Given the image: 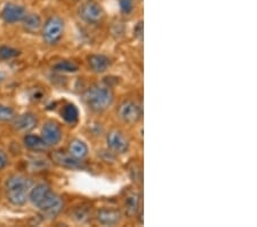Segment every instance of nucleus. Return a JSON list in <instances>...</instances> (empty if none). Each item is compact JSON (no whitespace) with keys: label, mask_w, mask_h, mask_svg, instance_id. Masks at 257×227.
<instances>
[{"label":"nucleus","mask_w":257,"mask_h":227,"mask_svg":"<svg viewBox=\"0 0 257 227\" xmlns=\"http://www.w3.org/2000/svg\"><path fill=\"white\" fill-rule=\"evenodd\" d=\"M41 138L48 146H55L59 143L62 139V130L59 124L53 121L45 123L41 130Z\"/></svg>","instance_id":"10"},{"label":"nucleus","mask_w":257,"mask_h":227,"mask_svg":"<svg viewBox=\"0 0 257 227\" xmlns=\"http://www.w3.org/2000/svg\"><path fill=\"white\" fill-rule=\"evenodd\" d=\"M8 164V158L7 155L5 154V152H3L0 149V171L4 170L7 167Z\"/></svg>","instance_id":"26"},{"label":"nucleus","mask_w":257,"mask_h":227,"mask_svg":"<svg viewBox=\"0 0 257 227\" xmlns=\"http://www.w3.org/2000/svg\"><path fill=\"white\" fill-rule=\"evenodd\" d=\"M29 199L45 216L54 218L63 209V200L47 184H38L30 189Z\"/></svg>","instance_id":"1"},{"label":"nucleus","mask_w":257,"mask_h":227,"mask_svg":"<svg viewBox=\"0 0 257 227\" xmlns=\"http://www.w3.org/2000/svg\"><path fill=\"white\" fill-rule=\"evenodd\" d=\"M26 147L33 152H45L48 149V144L45 140L36 134H27L23 139Z\"/></svg>","instance_id":"14"},{"label":"nucleus","mask_w":257,"mask_h":227,"mask_svg":"<svg viewBox=\"0 0 257 227\" xmlns=\"http://www.w3.org/2000/svg\"><path fill=\"white\" fill-rule=\"evenodd\" d=\"M51 159L55 164L65 169H81L82 162L64 150H54L51 154Z\"/></svg>","instance_id":"9"},{"label":"nucleus","mask_w":257,"mask_h":227,"mask_svg":"<svg viewBox=\"0 0 257 227\" xmlns=\"http://www.w3.org/2000/svg\"><path fill=\"white\" fill-rule=\"evenodd\" d=\"M130 173L133 180L136 181V183L142 184V178H143V173H142V168L139 167L138 164L133 165V167L130 169Z\"/></svg>","instance_id":"23"},{"label":"nucleus","mask_w":257,"mask_h":227,"mask_svg":"<svg viewBox=\"0 0 257 227\" xmlns=\"http://www.w3.org/2000/svg\"><path fill=\"white\" fill-rule=\"evenodd\" d=\"M96 219L101 225L114 226L118 225L122 219V213L118 209L103 208L99 209L96 213Z\"/></svg>","instance_id":"11"},{"label":"nucleus","mask_w":257,"mask_h":227,"mask_svg":"<svg viewBox=\"0 0 257 227\" xmlns=\"http://www.w3.org/2000/svg\"><path fill=\"white\" fill-rule=\"evenodd\" d=\"M86 105L94 111H104L112 105L114 94L107 86H93L84 94Z\"/></svg>","instance_id":"3"},{"label":"nucleus","mask_w":257,"mask_h":227,"mask_svg":"<svg viewBox=\"0 0 257 227\" xmlns=\"http://www.w3.org/2000/svg\"><path fill=\"white\" fill-rule=\"evenodd\" d=\"M107 147L115 154H125L130 149V140L121 130L114 129L107 133Z\"/></svg>","instance_id":"7"},{"label":"nucleus","mask_w":257,"mask_h":227,"mask_svg":"<svg viewBox=\"0 0 257 227\" xmlns=\"http://www.w3.org/2000/svg\"><path fill=\"white\" fill-rule=\"evenodd\" d=\"M89 218V212L86 208H77L73 211V219L79 222H84Z\"/></svg>","instance_id":"22"},{"label":"nucleus","mask_w":257,"mask_h":227,"mask_svg":"<svg viewBox=\"0 0 257 227\" xmlns=\"http://www.w3.org/2000/svg\"><path fill=\"white\" fill-rule=\"evenodd\" d=\"M70 154L78 160L85 159L88 155V146L79 139H73L69 143V150Z\"/></svg>","instance_id":"15"},{"label":"nucleus","mask_w":257,"mask_h":227,"mask_svg":"<svg viewBox=\"0 0 257 227\" xmlns=\"http://www.w3.org/2000/svg\"><path fill=\"white\" fill-rule=\"evenodd\" d=\"M64 34V21L60 16H51L43 26V38L48 45H55Z\"/></svg>","instance_id":"4"},{"label":"nucleus","mask_w":257,"mask_h":227,"mask_svg":"<svg viewBox=\"0 0 257 227\" xmlns=\"http://www.w3.org/2000/svg\"><path fill=\"white\" fill-rule=\"evenodd\" d=\"M78 14L86 23L96 24L104 18V10L96 0H85L78 10Z\"/></svg>","instance_id":"5"},{"label":"nucleus","mask_w":257,"mask_h":227,"mask_svg":"<svg viewBox=\"0 0 257 227\" xmlns=\"http://www.w3.org/2000/svg\"><path fill=\"white\" fill-rule=\"evenodd\" d=\"M22 22L24 29L29 32H37L43 26L41 19L38 14H27Z\"/></svg>","instance_id":"18"},{"label":"nucleus","mask_w":257,"mask_h":227,"mask_svg":"<svg viewBox=\"0 0 257 227\" xmlns=\"http://www.w3.org/2000/svg\"><path fill=\"white\" fill-rule=\"evenodd\" d=\"M15 116L16 115H15L13 109L10 108V107L0 105V121L2 122L13 121Z\"/></svg>","instance_id":"21"},{"label":"nucleus","mask_w":257,"mask_h":227,"mask_svg":"<svg viewBox=\"0 0 257 227\" xmlns=\"http://www.w3.org/2000/svg\"><path fill=\"white\" fill-rule=\"evenodd\" d=\"M120 11L123 14H131L134 10V0H119Z\"/></svg>","instance_id":"24"},{"label":"nucleus","mask_w":257,"mask_h":227,"mask_svg":"<svg viewBox=\"0 0 257 227\" xmlns=\"http://www.w3.org/2000/svg\"><path fill=\"white\" fill-rule=\"evenodd\" d=\"M126 211L130 216L138 214L139 209L141 208V194L139 192H130L125 199Z\"/></svg>","instance_id":"16"},{"label":"nucleus","mask_w":257,"mask_h":227,"mask_svg":"<svg viewBox=\"0 0 257 227\" xmlns=\"http://www.w3.org/2000/svg\"><path fill=\"white\" fill-rule=\"evenodd\" d=\"M61 115L62 118H63L66 123L70 124V125H74V124L78 122V119H79V110H78V108L73 105V103H68V105H65L63 108H62Z\"/></svg>","instance_id":"17"},{"label":"nucleus","mask_w":257,"mask_h":227,"mask_svg":"<svg viewBox=\"0 0 257 227\" xmlns=\"http://www.w3.org/2000/svg\"><path fill=\"white\" fill-rule=\"evenodd\" d=\"M13 126L15 130H18L20 132H29L35 129L38 124V119H37L36 115H33L31 113H26L20 115V116L13 119Z\"/></svg>","instance_id":"12"},{"label":"nucleus","mask_w":257,"mask_h":227,"mask_svg":"<svg viewBox=\"0 0 257 227\" xmlns=\"http://www.w3.org/2000/svg\"><path fill=\"white\" fill-rule=\"evenodd\" d=\"M32 180L22 175L11 176L6 181L7 199L14 205H23L29 200Z\"/></svg>","instance_id":"2"},{"label":"nucleus","mask_w":257,"mask_h":227,"mask_svg":"<svg viewBox=\"0 0 257 227\" xmlns=\"http://www.w3.org/2000/svg\"><path fill=\"white\" fill-rule=\"evenodd\" d=\"M142 108L134 101H123L119 106L118 116L123 123L135 124L142 118Z\"/></svg>","instance_id":"6"},{"label":"nucleus","mask_w":257,"mask_h":227,"mask_svg":"<svg viewBox=\"0 0 257 227\" xmlns=\"http://www.w3.org/2000/svg\"><path fill=\"white\" fill-rule=\"evenodd\" d=\"M88 64L94 72L103 73L110 68L111 61L103 54H93L88 56Z\"/></svg>","instance_id":"13"},{"label":"nucleus","mask_w":257,"mask_h":227,"mask_svg":"<svg viewBox=\"0 0 257 227\" xmlns=\"http://www.w3.org/2000/svg\"><path fill=\"white\" fill-rule=\"evenodd\" d=\"M27 14L28 12L26 8L13 3L6 4L5 7H4L2 11V18L6 23L22 22Z\"/></svg>","instance_id":"8"},{"label":"nucleus","mask_w":257,"mask_h":227,"mask_svg":"<svg viewBox=\"0 0 257 227\" xmlns=\"http://www.w3.org/2000/svg\"><path fill=\"white\" fill-rule=\"evenodd\" d=\"M53 69L59 72H77L78 70H79V67H78V64L73 61L62 60L60 62H57L56 64H54Z\"/></svg>","instance_id":"19"},{"label":"nucleus","mask_w":257,"mask_h":227,"mask_svg":"<svg viewBox=\"0 0 257 227\" xmlns=\"http://www.w3.org/2000/svg\"><path fill=\"white\" fill-rule=\"evenodd\" d=\"M18 55H20V52L18 49H15L13 47H8V46L0 47V59L2 60H11Z\"/></svg>","instance_id":"20"},{"label":"nucleus","mask_w":257,"mask_h":227,"mask_svg":"<svg viewBox=\"0 0 257 227\" xmlns=\"http://www.w3.org/2000/svg\"><path fill=\"white\" fill-rule=\"evenodd\" d=\"M134 34H135L136 38L142 39V37H143V22H142V21H140V22L135 26Z\"/></svg>","instance_id":"25"}]
</instances>
